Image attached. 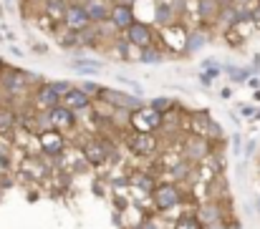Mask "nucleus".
Returning <instances> with one entry per match:
<instances>
[{"instance_id":"obj_29","label":"nucleus","mask_w":260,"mask_h":229,"mask_svg":"<svg viewBox=\"0 0 260 229\" xmlns=\"http://www.w3.org/2000/svg\"><path fill=\"white\" fill-rule=\"evenodd\" d=\"M51 88L58 93V98H63V96L74 88V83H71V81H66V78H61V81H51Z\"/></svg>"},{"instance_id":"obj_17","label":"nucleus","mask_w":260,"mask_h":229,"mask_svg":"<svg viewBox=\"0 0 260 229\" xmlns=\"http://www.w3.org/2000/svg\"><path fill=\"white\" fill-rule=\"evenodd\" d=\"M84 8H86L91 23H106L109 20V10H111L109 0H84Z\"/></svg>"},{"instance_id":"obj_34","label":"nucleus","mask_w":260,"mask_h":229,"mask_svg":"<svg viewBox=\"0 0 260 229\" xmlns=\"http://www.w3.org/2000/svg\"><path fill=\"white\" fill-rule=\"evenodd\" d=\"M217 76H220L217 71H200V83H202L205 88H210V86H212V81H215Z\"/></svg>"},{"instance_id":"obj_43","label":"nucleus","mask_w":260,"mask_h":229,"mask_svg":"<svg viewBox=\"0 0 260 229\" xmlns=\"http://www.w3.org/2000/svg\"><path fill=\"white\" fill-rule=\"evenodd\" d=\"M5 5H8V8H13V0H5Z\"/></svg>"},{"instance_id":"obj_21","label":"nucleus","mask_w":260,"mask_h":229,"mask_svg":"<svg viewBox=\"0 0 260 229\" xmlns=\"http://www.w3.org/2000/svg\"><path fill=\"white\" fill-rule=\"evenodd\" d=\"M101 68H104V66H101L99 61H91V58H76V61L71 63V71L79 73V76H99Z\"/></svg>"},{"instance_id":"obj_33","label":"nucleus","mask_w":260,"mask_h":229,"mask_svg":"<svg viewBox=\"0 0 260 229\" xmlns=\"http://www.w3.org/2000/svg\"><path fill=\"white\" fill-rule=\"evenodd\" d=\"M177 229H202V224L197 222V217H192V219H189V217H184V219H179V222H177Z\"/></svg>"},{"instance_id":"obj_26","label":"nucleus","mask_w":260,"mask_h":229,"mask_svg":"<svg viewBox=\"0 0 260 229\" xmlns=\"http://www.w3.org/2000/svg\"><path fill=\"white\" fill-rule=\"evenodd\" d=\"M58 46L61 48H66V51H76V48H81L79 46V35H76V30H63V33H58Z\"/></svg>"},{"instance_id":"obj_16","label":"nucleus","mask_w":260,"mask_h":229,"mask_svg":"<svg viewBox=\"0 0 260 229\" xmlns=\"http://www.w3.org/2000/svg\"><path fill=\"white\" fill-rule=\"evenodd\" d=\"M182 151H184V159H187V161H202V159L210 154V144H207V139H202V136H192V139L184 141Z\"/></svg>"},{"instance_id":"obj_7","label":"nucleus","mask_w":260,"mask_h":229,"mask_svg":"<svg viewBox=\"0 0 260 229\" xmlns=\"http://www.w3.org/2000/svg\"><path fill=\"white\" fill-rule=\"evenodd\" d=\"M157 146H159V141H157L154 134L134 131V134L129 136V149L137 154V156H152V154L157 151Z\"/></svg>"},{"instance_id":"obj_19","label":"nucleus","mask_w":260,"mask_h":229,"mask_svg":"<svg viewBox=\"0 0 260 229\" xmlns=\"http://www.w3.org/2000/svg\"><path fill=\"white\" fill-rule=\"evenodd\" d=\"M165 58H167V53L162 51V46H159V43H154V46H147V48L137 51V61H139V63H147V66H159Z\"/></svg>"},{"instance_id":"obj_37","label":"nucleus","mask_w":260,"mask_h":229,"mask_svg":"<svg viewBox=\"0 0 260 229\" xmlns=\"http://www.w3.org/2000/svg\"><path fill=\"white\" fill-rule=\"evenodd\" d=\"M233 149H235V154L243 151V139H240V134H235V139H233Z\"/></svg>"},{"instance_id":"obj_14","label":"nucleus","mask_w":260,"mask_h":229,"mask_svg":"<svg viewBox=\"0 0 260 229\" xmlns=\"http://www.w3.org/2000/svg\"><path fill=\"white\" fill-rule=\"evenodd\" d=\"M81 151H84V159H86L88 164H93V166L106 164V159L111 156L109 144H104V141H86V144L81 146Z\"/></svg>"},{"instance_id":"obj_36","label":"nucleus","mask_w":260,"mask_h":229,"mask_svg":"<svg viewBox=\"0 0 260 229\" xmlns=\"http://www.w3.org/2000/svg\"><path fill=\"white\" fill-rule=\"evenodd\" d=\"M255 111H258V103H248V106H243V108H240V113H243V116H255Z\"/></svg>"},{"instance_id":"obj_30","label":"nucleus","mask_w":260,"mask_h":229,"mask_svg":"<svg viewBox=\"0 0 260 229\" xmlns=\"http://www.w3.org/2000/svg\"><path fill=\"white\" fill-rule=\"evenodd\" d=\"M79 88H81L86 96H91V98H96V96H99V91H101V86H99V83H93V81H81V83H79Z\"/></svg>"},{"instance_id":"obj_18","label":"nucleus","mask_w":260,"mask_h":229,"mask_svg":"<svg viewBox=\"0 0 260 229\" xmlns=\"http://www.w3.org/2000/svg\"><path fill=\"white\" fill-rule=\"evenodd\" d=\"M207 41H210V33H207L205 28L189 30V33L184 35V53H197V51H202V48L207 46Z\"/></svg>"},{"instance_id":"obj_48","label":"nucleus","mask_w":260,"mask_h":229,"mask_svg":"<svg viewBox=\"0 0 260 229\" xmlns=\"http://www.w3.org/2000/svg\"><path fill=\"white\" fill-rule=\"evenodd\" d=\"M255 3H260V0H253V5H255Z\"/></svg>"},{"instance_id":"obj_13","label":"nucleus","mask_w":260,"mask_h":229,"mask_svg":"<svg viewBox=\"0 0 260 229\" xmlns=\"http://www.w3.org/2000/svg\"><path fill=\"white\" fill-rule=\"evenodd\" d=\"M48 119H51V126H53L56 131H66V129H71V126L76 124V113H74L71 108H66L63 103L53 106V108L48 111Z\"/></svg>"},{"instance_id":"obj_41","label":"nucleus","mask_w":260,"mask_h":229,"mask_svg":"<svg viewBox=\"0 0 260 229\" xmlns=\"http://www.w3.org/2000/svg\"><path fill=\"white\" fill-rule=\"evenodd\" d=\"M228 229H243V227H240V222H230V224H228Z\"/></svg>"},{"instance_id":"obj_25","label":"nucleus","mask_w":260,"mask_h":229,"mask_svg":"<svg viewBox=\"0 0 260 229\" xmlns=\"http://www.w3.org/2000/svg\"><path fill=\"white\" fill-rule=\"evenodd\" d=\"M222 71L228 73V78H230L233 83H245L248 78L253 76V68H238V66H225Z\"/></svg>"},{"instance_id":"obj_6","label":"nucleus","mask_w":260,"mask_h":229,"mask_svg":"<svg viewBox=\"0 0 260 229\" xmlns=\"http://www.w3.org/2000/svg\"><path fill=\"white\" fill-rule=\"evenodd\" d=\"M61 23H63V28H69V30H84L86 25H91L84 3L69 0V5H66V13H63V20H61Z\"/></svg>"},{"instance_id":"obj_3","label":"nucleus","mask_w":260,"mask_h":229,"mask_svg":"<svg viewBox=\"0 0 260 229\" xmlns=\"http://www.w3.org/2000/svg\"><path fill=\"white\" fill-rule=\"evenodd\" d=\"M129 121L134 126V131H147V134H154L165 126V113L154 111L152 106H142L137 111L129 113Z\"/></svg>"},{"instance_id":"obj_27","label":"nucleus","mask_w":260,"mask_h":229,"mask_svg":"<svg viewBox=\"0 0 260 229\" xmlns=\"http://www.w3.org/2000/svg\"><path fill=\"white\" fill-rule=\"evenodd\" d=\"M114 51H116V56H119L121 61H129V58H132V51H137V48H134L126 38H119V35H116V38H114Z\"/></svg>"},{"instance_id":"obj_23","label":"nucleus","mask_w":260,"mask_h":229,"mask_svg":"<svg viewBox=\"0 0 260 229\" xmlns=\"http://www.w3.org/2000/svg\"><path fill=\"white\" fill-rule=\"evenodd\" d=\"M132 184H134L139 192H144V194H152V192H154V186H157L154 176H152V174H147V171H137V174L132 176Z\"/></svg>"},{"instance_id":"obj_35","label":"nucleus","mask_w":260,"mask_h":229,"mask_svg":"<svg viewBox=\"0 0 260 229\" xmlns=\"http://www.w3.org/2000/svg\"><path fill=\"white\" fill-rule=\"evenodd\" d=\"M116 78H119L121 83H126V86H129L132 91H137V96H142V91H144V88H142V86H139L137 81H132V78H126V76H116Z\"/></svg>"},{"instance_id":"obj_47","label":"nucleus","mask_w":260,"mask_h":229,"mask_svg":"<svg viewBox=\"0 0 260 229\" xmlns=\"http://www.w3.org/2000/svg\"><path fill=\"white\" fill-rule=\"evenodd\" d=\"M30 3H43V0H30Z\"/></svg>"},{"instance_id":"obj_39","label":"nucleus","mask_w":260,"mask_h":229,"mask_svg":"<svg viewBox=\"0 0 260 229\" xmlns=\"http://www.w3.org/2000/svg\"><path fill=\"white\" fill-rule=\"evenodd\" d=\"M253 151H255V141H248V146H245V156L250 159V156H253Z\"/></svg>"},{"instance_id":"obj_40","label":"nucleus","mask_w":260,"mask_h":229,"mask_svg":"<svg viewBox=\"0 0 260 229\" xmlns=\"http://www.w3.org/2000/svg\"><path fill=\"white\" fill-rule=\"evenodd\" d=\"M202 229H228V224L225 222H217V224H207V227H202Z\"/></svg>"},{"instance_id":"obj_4","label":"nucleus","mask_w":260,"mask_h":229,"mask_svg":"<svg viewBox=\"0 0 260 229\" xmlns=\"http://www.w3.org/2000/svg\"><path fill=\"white\" fill-rule=\"evenodd\" d=\"M124 38L137 48V51H142V48H147V46H154L157 43V33H154V25H149V23H142V20H134L126 30H124Z\"/></svg>"},{"instance_id":"obj_31","label":"nucleus","mask_w":260,"mask_h":229,"mask_svg":"<svg viewBox=\"0 0 260 229\" xmlns=\"http://www.w3.org/2000/svg\"><path fill=\"white\" fill-rule=\"evenodd\" d=\"M189 164H192V161H187V159H184V161H179L177 166H172V174L179 179V181H182V179H187V174H189Z\"/></svg>"},{"instance_id":"obj_22","label":"nucleus","mask_w":260,"mask_h":229,"mask_svg":"<svg viewBox=\"0 0 260 229\" xmlns=\"http://www.w3.org/2000/svg\"><path fill=\"white\" fill-rule=\"evenodd\" d=\"M18 126V113L13 111V106L0 103V134H8Z\"/></svg>"},{"instance_id":"obj_44","label":"nucleus","mask_w":260,"mask_h":229,"mask_svg":"<svg viewBox=\"0 0 260 229\" xmlns=\"http://www.w3.org/2000/svg\"><path fill=\"white\" fill-rule=\"evenodd\" d=\"M255 121H260V108H258V111H255Z\"/></svg>"},{"instance_id":"obj_38","label":"nucleus","mask_w":260,"mask_h":229,"mask_svg":"<svg viewBox=\"0 0 260 229\" xmlns=\"http://www.w3.org/2000/svg\"><path fill=\"white\" fill-rule=\"evenodd\" d=\"M245 83H248V88H253V91H258L260 88V78H255V76H250Z\"/></svg>"},{"instance_id":"obj_9","label":"nucleus","mask_w":260,"mask_h":229,"mask_svg":"<svg viewBox=\"0 0 260 229\" xmlns=\"http://www.w3.org/2000/svg\"><path fill=\"white\" fill-rule=\"evenodd\" d=\"M33 103H36L38 111H51L53 106L61 103V98H58V93L51 88V83L43 81V83H38L36 91H33Z\"/></svg>"},{"instance_id":"obj_49","label":"nucleus","mask_w":260,"mask_h":229,"mask_svg":"<svg viewBox=\"0 0 260 229\" xmlns=\"http://www.w3.org/2000/svg\"><path fill=\"white\" fill-rule=\"evenodd\" d=\"M0 41H3V35H0Z\"/></svg>"},{"instance_id":"obj_10","label":"nucleus","mask_w":260,"mask_h":229,"mask_svg":"<svg viewBox=\"0 0 260 229\" xmlns=\"http://www.w3.org/2000/svg\"><path fill=\"white\" fill-rule=\"evenodd\" d=\"M152 23L157 28H162V30L177 25V13H174V8H172V0H157L154 3V18H152Z\"/></svg>"},{"instance_id":"obj_32","label":"nucleus","mask_w":260,"mask_h":229,"mask_svg":"<svg viewBox=\"0 0 260 229\" xmlns=\"http://www.w3.org/2000/svg\"><path fill=\"white\" fill-rule=\"evenodd\" d=\"M200 71H217V73H222V66H220L215 58H205V61L200 63Z\"/></svg>"},{"instance_id":"obj_46","label":"nucleus","mask_w":260,"mask_h":229,"mask_svg":"<svg viewBox=\"0 0 260 229\" xmlns=\"http://www.w3.org/2000/svg\"><path fill=\"white\" fill-rule=\"evenodd\" d=\"M258 214H260V197H258Z\"/></svg>"},{"instance_id":"obj_12","label":"nucleus","mask_w":260,"mask_h":229,"mask_svg":"<svg viewBox=\"0 0 260 229\" xmlns=\"http://www.w3.org/2000/svg\"><path fill=\"white\" fill-rule=\"evenodd\" d=\"M197 222L202 224V227H207V224H217V222H225V212H222V204L220 202H205L200 209H197Z\"/></svg>"},{"instance_id":"obj_1","label":"nucleus","mask_w":260,"mask_h":229,"mask_svg":"<svg viewBox=\"0 0 260 229\" xmlns=\"http://www.w3.org/2000/svg\"><path fill=\"white\" fill-rule=\"evenodd\" d=\"M0 91H3L5 98L25 96V93L30 91V83H28V78H25V71L0 66Z\"/></svg>"},{"instance_id":"obj_42","label":"nucleus","mask_w":260,"mask_h":229,"mask_svg":"<svg viewBox=\"0 0 260 229\" xmlns=\"http://www.w3.org/2000/svg\"><path fill=\"white\" fill-rule=\"evenodd\" d=\"M260 101V91H255V103H258Z\"/></svg>"},{"instance_id":"obj_24","label":"nucleus","mask_w":260,"mask_h":229,"mask_svg":"<svg viewBox=\"0 0 260 229\" xmlns=\"http://www.w3.org/2000/svg\"><path fill=\"white\" fill-rule=\"evenodd\" d=\"M66 5H69V0H43V8H46L48 18H53V20H63Z\"/></svg>"},{"instance_id":"obj_2","label":"nucleus","mask_w":260,"mask_h":229,"mask_svg":"<svg viewBox=\"0 0 260 229\" xmlns=\"http://www.w3.org/2000/svg\"><path fill=\"white\" fill-rule=\"evenodd\" d=\"M96 101L106 103L109 108H124V111H137V108L144 106L139 96H132V93H124V91H116V88H109V86H101Z\"/></svg>"},{"instance_id":"obj_11","label":"nucleus","mask_w":260,"mask_h":229,"mask_svg":"<svg viewBox=\"0 0 260 229\" xmlns=\"http://www.w3.org/2000/svg\"><path fill=\"white\" fill-rule=\"evenodd\" d=\"M41 136V151L46 154V156H61L63 149H66V139L56 131V129H51V131H43V134H38Z\"/></svg>"},{"instance_id":"obj_15","label":"nucleus","mask_w":260,"mask_h":229,"mask_svg":"<svg viewBox=\"0 0 260 229\" xmlns=\"http://www.w3.org/2000/svg\"><path fill=\"white\" fill-rule=\"evenodd\" d=\"M91 101H93V98H91V96H86V93H84L79 86H74V88H71V91H69L63 98H61V103H63L66 108H71L74 113L88 111V108H91Z\"/></svg>"},{"instance_id":"obj_45","label":"nucleus","mask_w":260,"mask_h":229,"mask_svg":"<svg viewBox=\"0 0 260 229\" xmlns=\"http://www.w3.org/2000/svg\"><path fill=\"white\" fill-rule=\"evenodd\" d=\"M3 98H5V96H3V91H0V103H3Z\"/></svg>"},{"instance_id":"obj_8","label":"nucleus","mask_w":260,"mask_h":229,"mask_svg":"<svg viewBox=\"0 0 260 229\" xmlns=\"http://www.w3.org/2000/svg\"><path fill=\"white\" fill-rule=\"evenodd\" d=\"M137 20V13L132 5H121V3H111V10H109V23L116 28V30H126L132 23Z\"/></svg>"},{"instance_id":"obj_28","label":"nucleus","mask_w":260,"mask_h":229,"mask_svg":"<svg viewBox=\"0 0 260 229\" xmlns=\"http://www.w3.org/2000/svg\"><path fill=\"white\" fill-rule=\"evenodd\" d=\"M149 106H152L154 111H159V113H167V111H172L174 101L172 98H167V96H157V98L149 101Z\"/></svg>"},{"instance_id":"obj_20","label":"nucleus","mask_w":260,"mask_h":229,"mask_svg":"<svg viewBox=\"0 0 260 229\" xmlns=\"http://www.w3.org/2000/svg\"><path fill=\"white\" fill-rule=\"evenodd\" d=\"M222 3L220 0H197V18L202 23H215Z\"/></svg>"},{"instance_id":"obj_5","label":"nucleus","mask_w":260,"mask_h":229,"mask_svg":"<svg viewBox=\"0 0 260 229\" xmlns=\"http://www.w3.org/2000/svg\"><path fill=\"white\" fill-rule=\"evenodd\" d=\"M152 199H154V207H157V209H162V212H170V209H174V207H179V204H182L179 184H174V181H165V184L154 186Z\"/></svg>"}]
</instances>
